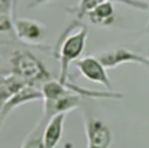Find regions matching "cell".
<instances>
[{"label":"cell","mask_w":149,"mask_h":148,"mask_svg":"<svg viewBox=\"0 0 149 148\" xmlns=\"http://www.w3.org/2000/svg\"><path fill=\"white\" fill-rule=\"evenodd\" d=\"M66 113H59L48 119L43 131L44 148H56L63 136L64 120Z\"/></svg>","instance_id":"9"},{"label":"cell","mask_w":149,"mask_h":148,"mask_svg":"<svg viewBox=\"0 0 149 148\" xmlns=\"http://www.w3.org/2000/svg\"><path fill=\"white\" fill-rule=\"evenodd\" d=\"M146 29H147V31H149V20H148V23H147V27H146Z\"/></svg>","instance_id":"15"},{"label":"cell","mask_w":149,"mask_h":148,"mask_svg":"<svg viewBox=\"0 0 149 148\" xmlns=\"http://www.w3.org/2000/svg\"><path fill=\"white\" fill-rule=\"evenodd\" d=\"M76 68L85 79L92 83L104 85L108 90L112 89V83L107 75L106 68L98 59L97 56L80 57L76 61Z\"/></svg>","instance_id":"5"},{"label":"cell","mask_w":149,"mask_h":148,"mask_svg":"<svg viewBox=\"0 0 149 148\" xmlns=\"http://www.w3.org/2000/svg\"><path fill=\"white\" fill-rule=\"evenodd\" d=\"M111 2H118L126 5L130 8L137 9V10H149V2L147 0H108Z\"/></svg>","instance_id":"13"},{"label":"cell","mask_w":149,"mask_h":148,"mask_svg":"<svg viewBox=\"0 0 149 148\" xmlns=\"http://www.w3.org/2000/svg\"><path fill=\"white\" fill-rule=\"evenodd\" d=\"M48 121V118L44 115L37 121L35 127L28 133V135L24 138L21 148H44V142H43V131L44 126Z\"/></svg>","instance_id":"11"},{"label":"cell","mask_w":149,"mask_h":148,"mask_svg":"<svg viewBox=\"0 0 149 148\" xmlns=\"http://www.w3.org/2000/svg\"><path fill=\"white\" fill-rule=\"evenodd\" d=\"M87 35V27L77 19L73 20L59 35L52 54L59 63L58 80L62 84H65L70 79V65L79 59L84 52Z\"/></svg>","instance_id":"1"},{"label":"cell","mask_w":149,"mask_h":148,"mask_svg":"<svg viewBox=\"0 0 149 148\" xmlns=\"http://www.w3.org/2000/svg\"><path fill=\"white\" fill-rule=\"evenodd\" d=\"M105 0H79L78 5L71 8H68V12L73 14L77 20H83L84 17L87 16V14L95 8L100 2Z\"/></svg>","instance_id":"12"},{"label":"cell","mask_w":149,"mask_h":148,"mask_svg":"<svg viewBox=\"0 0 149 148\" xmlns=\"http://www.w3.org/2000/svg\"><path fill=\"white\" fill-rule=\"evenodd\" d=\"M43 94L42 91L38 90L35 85H29L26 84L21 89H19L16 92H14L3 104L1 111H0V122H2L3 119L16 107L30 103V101H36V100H42Z\"/></svg>","instance_id":"7"},{"label":"cell","mask_w":149,"mask_h":148,"mask_svg":"<svg viewBox=\"0 0 149 148\" xmlns=\"http://www.w3.org/2000/svg\"><path fill=\"white\" fill-rule=\"evenodd\" d=\"M80 106V96L71 90L57 99L43 101V115L48 119L59 113H68Z\"/></svg>","instance_id":"8"},{"label":"cell","mask_w":149,"mask_h":148,"mask_svg":"<svg viewBox=\"0 0 149 148\" xmlns=\"http://www.w3.org/2000/svg\"><path fill=\"white\" fill-rule=\"evenodd\" d=\"M93 24L107 27L111 26L115 20V10L113 2L105 0L93 8L86 16Z\"/></svg>","instance_id":"10"},{"label":"cell","mask_w":149,"mask_h":148,"mask_svg":"<svg viewBox=\"0 0 149 148\" xmlns=\"http://www.w3.org/2000/svg\"><path fill=\"white\" fill-rule=\"evenodd\" d=\"M50 1H52V0H29L27 7H28V8H36V7H40V6H42V5L48 3V2H50Z\"/></svg>","instance_id":"14"},{"label":"cell","mask_w":149,"mask_h":148,"mask_svg":"<svg viewBox=\"0 0 149 148\" xmlns=\"http://www.w3.org/2000/svg\"><path fill=\"white\" fill-rule=\"evenodd\" d=\"M83 119L86 148H111L113 135L108 125L86 111L83 113Z\"/></svg>","instance_id":"3"},{"label":"cell","mask_w":149,"mask_h":148,"mask_svg":"<svg viewBox=\"0 0 149 148\" xmlns=\"http://www.w3.org/2000/svg\"><path fill=\"white\" fill-rule=\"evenodd\" d=\"M97 57L106 69H113L125 63H135L139 65L149 66V57H144L137 52H134L125 48L102 51L99 55H97Z\"/></svg>","instance_id":"6"},{"label":"cell","mask_w":149,"mask_h":148,"mask_svg":"<svg viewBox=\"0 0 149 148\" xmlns=\"http://www.w3.org/2000/svg\"><path fill=\"white\" fill-rule=\"evenodd\" d=\"M10 73L24 84L35 85L51 79V75L44 63L31 51L16 49L9 57Z\"/></svg>","instance_id":"2"},{"label":"cell","mask_w":149,"mask_h":148,"mask_svg":"<svg viewBox=\"0 0 149 148\" xmlns=\"http://www.w3.org/2000/svg\"><path fill=\"white\" fill-rule=\"evenodd\" d=\"M14 31L16 38L23 43L38 45L45 37L47 28L43 23L33 19L14 17Z\"/></svg>","instance_id":"4"}]
</instances>
